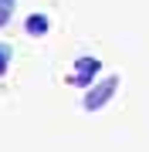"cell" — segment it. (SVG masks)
I'll return each mask as SVG.
<instances>
[{
  "mask_svg": "<svg viewBox=\"0 0 149 152\" xmlns=\"http://www.w3.org/2000/svg\"><path fill=\"white\" fill-rule=\"evenodd\" d=\"M14 7H17V0H0V27H7V24H10Z\"/></svg>",
  "mask_w": 149,
  "mask_h": 152,
  "instance_id": "4",
  "label": "cell"
},
{
  "mask_svg": "<svg viewBox=\"0 0 149 152\" xmlns=\"http://www.w3.org/2000/svg\"><path fill=\"white\" fill-rule=\"evenodd\" d=\"M115 88H119V75H105L102 81H95L88 88V95H85V112H98L102 105H109L112 102V95H115Z\"/></svg>",
  "mask_w": 149,
  "mask_h": 152,
  "instance_id": "1",
  "label": "cell"
},
{
  "mask_svg": "<svg viewBox=\"0 0 149 152\" xmlns=\"http://www.w3.org/2000/svg\"><path fill=\"white\" fill-rule=\"evenodd\" d=\"M102 71V61L98 58H78L75 61V75H71V85L78 88H92V78Z\"/></svg>",
  "mask_w": 149,
  "mask_h": 152,
  "instance_id": "2",
  "label": "cell"
},
{
  "mask_svg": "<svg viewBox=\"0 0 149 152\" xmlns=\"http://www.w3.org/2000/svg\"><path fill=\"white\" fill-rule=\"evenodd\" d=\"M7 64H10V44H0V78H4Z\"/></svg>",
  "mask_w": 149,
  "mask_h": 152,
  "instance_id": "5",
  "label": "cell"
},
{
  "mask_svg": "<svg viewBox=\"0 0 149 152\" xmlns=\"http://www.w3.org/2000/svg\"><path fill=\"white\" fill-rule=\"evenodd\" d=\"M24 27H27V34H31V37H44V34H48V27H51V20H48L44 14H31Z\"/></svg>",
  "mask_w": 149,
  "mask_h": 152,
  "instance_id": "3",
  "label": "cell"
}]
</instances>
